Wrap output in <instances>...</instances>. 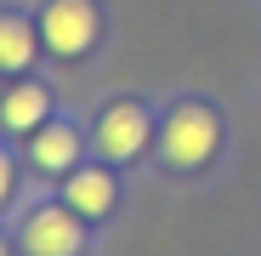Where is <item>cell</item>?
<instances>
[{"instance_id": "6da1fadb", "label": "cell", "mask_w": 261, "mask_h": 256, "mask_svg": "<svg viewBox=\"0 0 261 256\" xmlns=\"http://www.w3.org/2000/svg\"><path fill=\"white\" fill-rule=\"evenodd\" d=\"M159 143H165V159L176 171H199L216 154V143H222V120H216L204 103H182V108H170Z\"/></svg>"}, {"instance_id": "7a4b0ae2", "label": "cell", "mask_w": 261, "mask_h": 256, "mask_svg": "<svg viewBox=\"0 0 261 256\" xmlns=\"http://www.w3.org/2000/svg\"><path fill=\"white\" fill-rule=\"evenodd\" d=\"M23 250L29 256H80L85 250V228L74 205H40L23 217Z\"/></svg>"}, {"instance_id": "3957f363", "label": "cell", "mask_w": 261, "mask_h": 256, "mask_svg": "<svg viewBox=\"0 0 261 256\" xmlns=\"http://www.w3.org/2000/svg\"><path fill=\"white\" fill-rule=\"evenodd\" d=\"M40 34L57 57H80L97 46V6L91 0H51L46 17H40Z\"/></svg>"}, {"instance_id": "277c9868", "label": "cell", "mask_w": 261, "mask_h": 256, "mask_svg": "<svg viewBox=\"0 0 261 256\" xmlns=\"http://www.w3.org/2000/svg\"><path fill=\"white\" fill-rule=\"evenodd\" d=\"M148 114L137 108V103H114L102 120H97V154L102 159H137L142 148H148Z\"/></svg>"}, {"instance_id": "5b68a950", "label": "cell", "mask_w": 261, "mask_h": 256, "mask_svg": "<svg viewBox=\"0 0 261 256\" xmlns=\"http://www.w3.org/2000/svg\"><path fill=\"white\" fill-rule=\"evenodd\" d=\"M63 205H74L85 222H91V217H108V211H114V177H108V171H97V165H91V171H68Z\"/></svg>"}, {"instance_id": "8992f818", "label": "cell", "mask_w": 261, "mask_h": 256, "mask_svg": "<svg viewBox=\"0 0 261 256\" xmlns=\"http://www.w3.org/2000/svg\"><path fill=\"white\" fill-rule=\"evenodd\" d=\"M74 154H80L74 125H40V131L29 137V159L40 171H74Z\"/></svg>"}, {"instance_id": "52a82bcc", "label": "cell", "mask_w": 261, "mask_h": 256, "mask_svg": "<svg viewBox=\"0 0 261 256\" xmlns=\"http://www.w3.org/2000/svg\"><path fill=\"white\" fill-rule=\"evenodd\" d=\"M46 108H51L46 85H17V91L0 103V120H6L12 131H40V125H46Z\"/></svg>"}, {"instance_id": "ba28073f", "label": "cell", "mask_w": 261, "mask_h": 256, "mask_svg": "<svg viewBox=\"0 0 261 256\" xmlns=\"http://www.w3.org/2000/svg\"><path fill=\"white\" fill-rule=\"evenodd\" d=\"M34 57V29L23 17H0V74H17Z\"/></svg>"}, {"instance_id": "9c48e42d", "label": "cell", "mask_w": 261, "mask_h": 256, "mask_svg": "<svg viewBox=\"0 0 261 256\" xmlns=\"http://www.w3.org/2000/svg\"><path fill=\"white\" fill-rule=\"evenodd\" d=\"M12 182H17V177H12V159H6V154H0V205H6V199H12Z\"/></svg>"}, {"instance_id": "30bf717a", "label": "cell", "mask_w": 261, "mask_h": 256, "mask_svg": "<svg viewBox=\"0 0 261 256\" xmlns=\"http://www.w3.org/2000/svg\"><path fill=\"white\" fill-rule=\"evenodd\" d=\"M0 256H6V245H0Z\"/></svg>"}]
</instances>
